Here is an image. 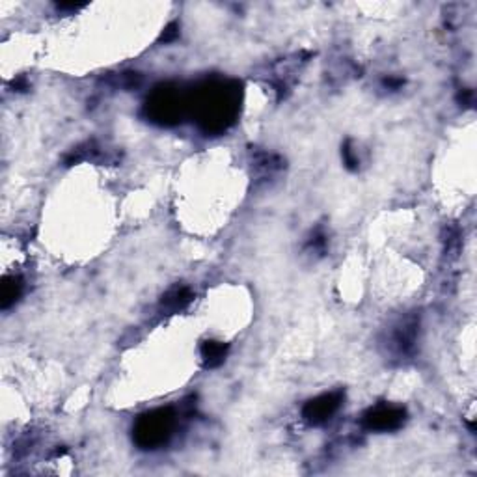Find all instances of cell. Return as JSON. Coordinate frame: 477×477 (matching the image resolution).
<instances>
[{"instance_id": "15", "label": "cell", "mask_w": 477, "mask_h": 477, "mask_svg": "<svg viewBox=\"0 0 477 477\" xmlns=\"http://www.w3.org/2000/svg\"><path fill=\"white\" fill-rule=\"evenodd\" d=\"M60 10H80L84 8V4H58Z\"/></svg>"}, {"instance_id": "7", "label": "cell", "mask_w": 477, "mask_h": 477, "mask_svg": "<svg viewBox=\"0 0 477 477\" xmlns=\"http://www.w3.org/2000/svg\"><path fill=\"white\" fill-rule=\"evenodd\" d=\"M194 294L187 285H176L168 291L161 300V308L168 313H178V311L185 310L187 306L192 302Z\"/></svg>"}, {"instance_id": "14", "label": "cell", "mask_w": 477, "mask_h": 477, "mask_svg": "<svg viewBox=\"0 0 477 477\" xmlns=\"http://www.w3.org/2000/svg\"><path fill=\"white\" fill-rule=\"evenodd\" d=\"M384 86H388V88H399V86H403V80L401 78H386L384 80Z\"/></svg>"}, {"instance_id": "2", "label": "cell", "mask_w": 477, "mask_h": 477, "mask_svg": "<svg viewBox=\"0 0 477 477\" xmlns=\"http://www.w3.org/2000/svg\"><path fill=\"white\" fill-rule=\"evenodd\" d=\"M176 427V412L173 408H159L140 418L133 429L134 442L142 450H155L166 444Z\"/></svg>"}, {"instance_id": "13", "label": "cell", "mask_w": 477, "mask_h": 477, "mask_svg": "<svg viewBox=\"0 0 477 477\" xmlns=\"http://www.w3.org/2000/svg\"><path fill=\"white\" fill-rule=\"evenodd\" d=\"M459 103H462L464 106H470L474 103V94L472 90H462L459 94Z\"/></svg>"}, {"instance_id": "5", "label": "cell", "mask_w": 477, "mask_h": 477, "mask_svg": "<svg viewBox=\"0 0 477 477\" xmlns=\"http://www.w3.org/2000/svg\"><path fill=\"white\" fill-rule=\"evenodd\" d=\"M343 403V394L341 392H332V394H322L315 399L308 401L302 408V418L310 425H322L339 411Z\"/></svg>"}, {"instance_id": "9", "label": "cell", "mask_w": 477, "mask_h": 477, "mask_svg": "<svg viewBox=\"0 0 477 477\" xmlns=\"http://www.w3.org/2000/svg\"><path fill=\"white\" fill-rule=\"evenodd\" d=\"M22 293V280L17 276H6L2 280V310H8L19 300Z\"/></svg>"}, {"instance_id": "1", "label": "cell", "mask_w": 477, "mask_h": 477, "mask_svg": "<svg viewBox=\"0 0 477 477\" xmlns=\"http://www.w3.org/2000/svg\"><path fill=\"white\" fill-rule=\"evenodd\" d=\"M237 88L226 84L207 86L198 95V114L207 131H222L237 112Z\"/></svg>"}, {"instance_id": "6", "label": "cell", "mask_w": 477, "mask_h": 477, "mask_svg": "<svg viewBox=\"0 0 477 477\" xmlns=\"http://www.w3.org/2000/svg\"><path fill=\"white\" fill-rule=\"evenodd\" d=\"M416 336H418V322L416 319H406L395 328L392 334V347L399 356L412 355V350L416 347Z\"/></svg>"}, {"instance_id": "12", "label": "cell", "mask_w": 477, "mask_h": 477, "mask_svg": "<svg viewBox=\"0 0 477 477\" xmlns=\"http://www.w3.org/2000/svg\"><path fill=\"white\" fill-rule=\"evenodd\" d=\"M179 36V27L176 24V22H172L170 27L164 30V34H162L161 41H164V43H170V41H173V39H178Z\"/></svg>"}, {"instance_id": "4", "label": "cell", "mask_w": 477, "mask_h": 477, "mask_svg": "<svg viewBox=\"0 0 477 477\" xmlns=\"http://www.w3.org/2000/svg\"><path fill=\"white\" fill-rule=\"evenodd\" d=\"M406 412L403 406L397 405H377L375 408L364 414L362 418V425L367 431H375V433H388L395 431L405 423Z\"/></svg>"}, {"instance_id": "10", "label": "cell", "mask_w": 477, "mask_h": 477, "mask_svg": "<svg viewBox=\"0 0 477 477\" xmlns=\"http://www.w3.org/2000/svg\"><path fill=\"white\" fill-rule=\"evenodd\" d=\"M327 235H325V232L322 229H315L313 234H311V237L308 239V243H306V248L310 250V252H315V254H325V250H327Z\"/></svg>"}, {"instance_id": "11", "label": "cell", "mask_w": 477, "mask_h": 477, "mask_svg": "<svg viewBox=\"0 0 477 477\" xmlns=\"http://www.w3.org/2000/svg\"><path fill=\"white\" fill-rule=\"evenodd\" d=\"M341 155H343L345 166L349 168V170H358V166H360V159H358V155H356V151L353 150L350 142H347V144L343 145V151H341Z\"/></svg>"}, {"instance_id": "3", "label": "cell", "mask_w": 477, "mask_h": 477, "mask_svg": "<svg viewBox=\"0 0 477 477\" xmlns=\"http://www.w3.org/2000/svg\"><path fill=\"white\" fill-rule=\"evenodd\" d=\"M145 108H148V116L151 122L168 125V123H178L181 118V111H183V103L179 99V94L176 90L159 88L148 101Z\"/></svg>"}, {"instance_id": "8", "label": "cell", "mask_w": 477, "mask_h": 477, "mask_svg": "<svg viewBox=\"0 0 477 477\" xmlns=\"http://www.w3.org/2000/svg\"><path fill=\"white\" fill-rule=\"evenodd\" d=\"M228 349H229L228 345L222 343V341H215V339L204 341L200 353L206 367L213 369V367L222 366L224 360H226V355H228Z\"/></svg>"}]
</instances>
